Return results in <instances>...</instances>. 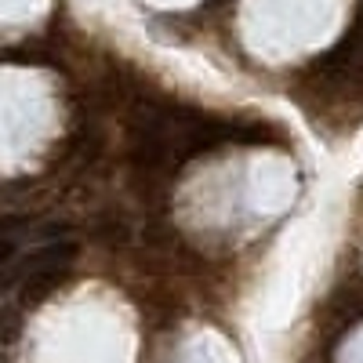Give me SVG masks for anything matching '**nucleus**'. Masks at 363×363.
<instances>
[{
	"mask_svg": "<svg viewBox=\"0 0 363 363\" xmlns=\"http://www.w3.org/2000/svg\"><path fill=\"white\" fill-rule=\"evenodd\" d=\"M77 258V244L73 240H55V244L33 251V255H26L18 269H11L8 277H0V284H11V280H26L29 272H37V269H69V262Z\"/></svg>",
	"mask_w": 363,
	"mask_h": 363,
	"instance_id": "nucleus-1",
	"label": "nucleus"
},
{
	"mask_svg": "<svg viewBox=\"0 0 363 363\" xmlns=\"http://www.w3.org/2000/svg\"><path fill=\"white\" fill-rule=\"evenodd\" d=\"M66 280V269H37L22 280V301L26 306H40V301Z\"/></svg>",
	"mask_w": 363,
	"mask_h": 363,
	"instance_id": "nucleus-2",
	"label": "nucleus"
},
{
	"mask_svg": "<svg viewBox=\"0 0 363 363\" xmlns=\"http://www.w3.org/2000/svg\"><path fill=\"white\" fill-rule=\"evenodd\" d=\"M359 37H363V26L356 22L349 33H345V40L342 44H335L323 58H320V69H327V73H335V69H345L349 62H352V55L359 51Z\"/></svg>",
	"mask_w": 363,
	"mask_h": 363,
	"instance_id": "nucleus-3",
	"label": "nucleus"
},
{
	"mask_svg": "<svg viewBox=\"0 0 363 363\" xmlns=\"http://www.w3.org/2000/svg\"><path fill=\"white\" fill-rule=\"evenodd\" d=\"M26 330V320H22V309L18 306H4L0 309V345H15Z\"/></svg>",
	"mask_w": 363,
	"mask_h": 363,
	"instance_id": "nucleus-4",
	"label": "nucleus"
},
{
	"mask_svg": "<svg viewBox=\"0 0 363 363\" xmlns=\"http://www.w3.org/2000/svg\"><path fill=\"white\" fill-rule=\"evenodd\" d=\"M11 255H15V244L8 236H0V265H8L11 262Z\"/></svg>",
	"mask_w": 363,
	"mask_h": 363,
	"instance_id": "nucleus-5",
	"label": "nucleus"
},
{
	"mask_svg": "<svg viewBox=\"0 0 363 363\" xmlns=\"http://www.w3.org/2000/svg\"><path fill=\"white\" fill-rule=\"evenodd\" d=\"M0 363H8V356H4V349H0Z\"/></svg>",
	"mask_w": 363,
	"mask_h": 363,
	"instance_id": "nucleus-6",
	"label": "nucleus"
}]
</instances>
